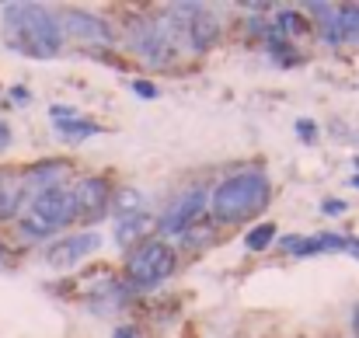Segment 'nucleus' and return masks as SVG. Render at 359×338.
Segmentation results:
<instances>
[{
  "label": "nucleus",
  "mask_w": 359,
  "mask_h": 338,
  "mask_svg": "<svg viewBox=\"0 0 359 338\" xmlns=\"http://www.w3.org/2000/svg\"><path fill=\"white\" fill-rule=\"evenodd\" d=\"M133 49L150 63V67H161V63H168L171 60V42H168V32H164V25H161V18H154V21H143L140 28H136V35H133Z\"/></svg>",
  "instance_id": "0eeeda50"
},
{
  "label": "nucleus",
  "mask_w": 359,
  "mask_h": 338,
  "mask_svg": "<svg viewBox=\"0 0 359 338\" xmlns=\"http://www.w3.org/2000/svg\"><path fill=\"white\" fill-rule=\"evenodd\" d=\"M203 210H206V192H203V189H192V192H185V196L168 210V217L157 227H161L164 234H189V230L196 227V220L203 217Z\"/></svg>",
  "instance_id": "6e6552de"
},
{
  "label": "nucleus",
  "mask_w": 359,
  "mask_h": 338,
  "mask_svg": "<svg viewBox=\"0 0 359 338\" xmlns=\"http://www.w3.org/2000/svg\"><path fill=\"white\" fill-rule=\"evenodd\" d=\"M21 199H25V178L18 171L0 168V220L14 217L18 206H21Z\"/></svg>",
  "instance_id": "f8f14e48"
},
{
  "label": "nucleus",
  "mask_w": 359,
  "mask_h": 338,
  "mask_svg": "<svg viewBox=\"0 0 359 338\" xmlns=\"http://www.w3.org/2000/svg\"><path fill=\"white\" fill-rule=\"evenodd\" d=\"M353 332L359 335V307H356V314H353Z\"/></svg>",
  "instance_id": "a878e982"
},
{
  "label": "nucleus",
  "mask_w": 359,
  "mask_h": 338,
  "mask_svg": "<svg viewBox=\"0 0 359 338\" xmlns=\"http://www.w3.org/2000/svg\"><path fill=\"white\" fill-rule=\"evenodd\" d=\"M60 28H63V35H74V39L91 42V46H109V42H112L109 25H105L102 18H95V14H84V11H70V14L60 21Z\"/></svg>",
  "instance_id": "9d476101"
},
{
  "label": "nucleus",
  "mask_w": 359,
  "mask_h": 338,
  "mask_svg": "<svg viewBox=\"0 0 359 338\" xmlns=\"http://www.w3.org/2000/svg\"><path fill=\"white\" fill-rule=\"evenodd\" d=\"M279 248L286 255H300V258H311V255H339V251H349V237L342 234H318V237H283Z\"/></svg>",
  "instance_id": "1a4fd4ad"
},
{
  "label": "nucleus",
  "mask_w": 359,
  "mask_h": 338,
  "mask_svg": "<svg viewBox=\"0 0 359 338\" xmlns=\"http://www.w3.org/2000/svg\"><path fill=\"white\" fill-rule=\"evenodd\" d=\"M112 338H140V332H136V328H116Z\"/></svg>",
  "instance_id": "5701e85b"
},
{
  "label": "nucleus",
  "mask_w": 359,
  "mask_h": 338,
  "mask_svg": "<svg viewBox=\"0 0 359 338\" xmlns=\"http://www.w3.org/2000/svg\"><path fill=\"white\" fill-rule=\"evenodd\" d=\"M98 248H102V237H98L95 230H84V234H74V237L56 241V244L46 251V265L56 269V272H70V269H77L88 255H95Z\"/></svg>",
  "instance_id": "39448f33"
},
{
  "label": "nucleus",
  "mask_w": 359,
  "mask_h": 338,
  "mask_svg": "<svg viewBox=\"0 0 359 338\" xmlns=\"http://www.w3.org/2000/svg\"><path fill=\"white\" fill-rule=\"evenodd\" d=\"M349 255L359 258V237H349Z\"/></svg>",
  "instance_id": "393cba45"
},
{
  "label": "nucleus",
  "mask_w": 359,
  "mask_h": 338,
  "mask_svg": "<svg viewBox=\"0 0 359 338\" xmlns=\"http://www.w3.org/2000/svg\"><path fill=\"white\" fill-rule=\"evenodd\" d=\"M272 241H276V227L272 224H258L255 230H248V237H244L248 251H262V248H269Z\"/></svg>",
  "instance_id": "a211bd4d"
},
{
  "label": "nucleus",
  "mask_w": 359,
  "mask_h": 338,
  "mask_svg": "<svg viewBox=\"0 0 359 338\" xmlns=\"http://www.w3.org/2000/svg\"><path fill=\"white\" fill-rule=\"evenodd\" d=\"M74 220V196L67 189H53V192H39L28 206V213L21 217V234L28 237H53L56 230Z\"/></svg>",
  "instance_id": "7ed1b4c3"
},
{
  "label": "nucleus",
  "mask_w": 359,
  "mask_h": 338,
  "mask_svg": "<svg viewBox=\"0 0 359 338\" xmlns=\"http://www.w3.org/2000/svg\"><path fill=\"white\" fill-rule=\"evenodd\" d=\"M4 39L11 49L32 60H53L63 46L60 18L39 4H7L4 7Z\"/></svg>",
  "instance_id": "f257e3e1"
},
{
  "label": "nucleus",
  "mask_w": 359,
  "mask_h": 338,
  "mask_svg": "<svg viewBox=\"0 0 359 338\" xmlns=\"http://www.w3.org/2000/svg\"><path fill=\"white\" fill-rule=\"evenodd\" d=\"M269 203V178L262 171H248V175H234L227 178L213 199H210V213L213 220L220 224H238V220H248L255 213H262Z\"/></svg>",
  "instance_id": "f03ea898"
},
{
  "label": "nucleus",
  "mask_w": 359,
  "mask_h": 338,
  "mask_svg": "<svg viewBox=\"0 0 359 338\" xmlns=\"http://www.w3.org/2000/svg\"><path fill=\"white\" fill-rule=\"evenodd\" d=\"M7 143H11V133H7V126H4V122H0V150H4V147H7Z\"/></svg>",
  "instance_id": "b1692460"
},
{
  "label": "nucleus",
  "mask_w": 359,
  "mask_h": 338,
  "mask_svg": "<svg viewBox=\"0 0 359 338\" xmlns=\"http://www.w3.org/2000/svg\"><path fill=\"white\" fill-rule=\"evenodd\" d=\"M70 196H74V217H81L88 224L102 220L109 203H112V189L105 178H84L81 185L70 189Z\"/></svg>",
  "instance_id": "423d86ee"
},
{
  "label": "nucleus",
  "mask_w": 359,
  "mask_h": 338,
  "mask_svg": "<svg viewBox=\"0 0 359 338\" xmlns=\"http://www.w3.org/2000/svg\"><path fill=\"white\" fill-rule=\"evenodd\" d=\"M339 42L359 46V4L339 7Z\"/></svg>",
  "instance_id": "2eb2a0df"
},
{
  "label": "nucleus",
  "mask_w": 359,
  "mask_h": 338,
  "mask_svg": "<svg viewBox=\"0 0 359 338\" xmlns=\"http://www.w3.org/2000/svg\"><path fill=\"white\" fill-rule=\"evenodd\" d=\"M157 227V220L150 213H133V217H122L116 224V241L119 244H129V241H143L150 230Z\"/></svg>",
  "instance_id": "ddd939ff"
},
{
  "label": "nucleus",
  "mask_w": 359,
  "mask_h": 338,
  "mask_svg": "<svg viewBox=\"0 0 359 338\" xmlns=\"http://www.w3.org/2000/svg\"><path fill=\"white\" fill-rule=\"evenodd\" d=\"M67 178H70V164H63V161H42V164L28 168V175H25V189H35V196H39V192L63 189Z\"/></svg>",
  "instance_id": "9b49d317"
},
{
  "label": "nucleus",
  "mask_w": 359,
  "mask_h": 338,
  "mask_svg": "<svg viewBox=\"0 0 359 338\" xmlns=\"http://www.w3.org/2000/svg\"><path fill=\"white\" fill-rule=\"evenodd\" d=\"M112 210H116V217H133V213H140V192H136V189H129V185H126V189H119V192H116V203H112Z\"/></svg>",
  "instance_id": "f3484780"
},
{
  "label": "nucleus",
  "mask_w": 359,
  "mask_h": 338,
  "mask_svg": "<svg viewBox=\"0 0 359 338\" xmlns=\"http://www.w3.org/2000/svg\"><path fill=\"white\" fill-rule=\"evenodd\" d=\"M321 210H325L328 217H339V213H346V203H342V199H325Z\"/></svg>",
  "instance_id": "412c9836"
},
{
  "label": "nucleus",
  "mask_w": 359,
  "mask_h": 338,
  "mask_svg": "<svg viewBox=\"0 0 359 338\" xmlns=\"http://www.w3.org/2000/svg\"><path fill=\"white\" fill-rule=\"evenodd\" d=\"M28 98H32L28 88H11V102H14V105H28Z\"/></svg>",
  "instance_id": "4be33fe9"
},
{
  "label": "nucleus",
  "mask_w": 359,
  "mask_h": 338,
  "mask_svg": "<svg viewBox=\"0 0 359 338\" xmlns=\"http://www.w3.org/2000/svg\"><path fill=\"white\" fill-rule=\"evenodd\" d=\"M98 133H105V129H102L98 122H91V119H81V115L56 122V136H60V140H70V143H74V140L81 143V140H88V136H98Z\"/></svg>",
  "instance_id": "4468645a"
},
{
  "label": "nucleus",
  "mask_w": 359,
  "mask_h": 338,
  "mask_svg": "<svg viewBox=\"0 0 359 338\" xmlns=\"http://www.w3.org/2000/svg\"><path fill=\"white\" fill-rule=\"evenodd\" d=\"M0 258H4V248H0Z\"/></svg>",
  "instance_id": "cd10ccee"
},
{
  "label": "nucleus",
  "mask_w": 359,
  "mask_h": 338,
  "mask_svg": "<svg viewBox=\"0 0 359 338\" xmlns=\"http://www.w3.org/2000/svg\"><path fill=\"white\" fill-rule=\"evenodd\" d=\"M307 11L321 14L318 21H321L325 39H328L332 46H342V42H339V7H335V4H307Z\"/></svg>",
  "instance_id": "dca6fc26"
},
{
  "label": "nucleus",
  "mask_w": 359,
  "mask_h": 338,
  "mask_svg": "<svg viewBox=\"0 0 359 338\" xmlns=\"http://www.w3.org/2000/svg\"><path fill=\"white\" fill-rule=\"evenodd\" d=\"M129 88H133V95H140V98H157V88H154L150 81H133Z\"/></svg>",
  "instance_id": "aec40b11"
},
{
  "label": "nucleus",
  "mask_w": 359,
  "mask_h": 338,
  "mask_svg": "<svg viewBox=\"0 0 359 338\" xmlns=\"http://www.w3.org/2000/svg\"><path fill=\"white\" fill-rule=\"evenodd\" d=\"M171 269H175V251H171V244H164V241H147V244L129 258L126 279H129V286H136V290H154V286H161V283L171 276Z\"/></svg>",
  "instance_id": "20e7f679"
},
{
  "label": "nucleus",
  "mask_w": 359,
  "mask_h": 338,
  "mask_svg": "<svg viewBox=\"0 0 359 338\" xmlns=\"http://www.w3.org/2000/svg\"><path fill=\"white\" fill-rule=\"evenodd\" d=\"M297 136H300L304 143H314V140H318V126H314L311 119H300V122H297Z\"/></svg>",
  "instance_id": "6ab92c4d"
},
{
  "label": "nucleus",
  "mask_w": 359,
  "mask_h": 338,
  "mask_svg": "<svg viewBox=\"0 0 359 338\" xmlns=\"http://www.w3.org/2000/svg\"><path fill=\"white\" fill-rule=\"evenodd\" d=\"M349 185H353V189H359V175H353V182H349Z\"/></svg>",
  "instance_id": "bb28decb"
}]
</instances>
